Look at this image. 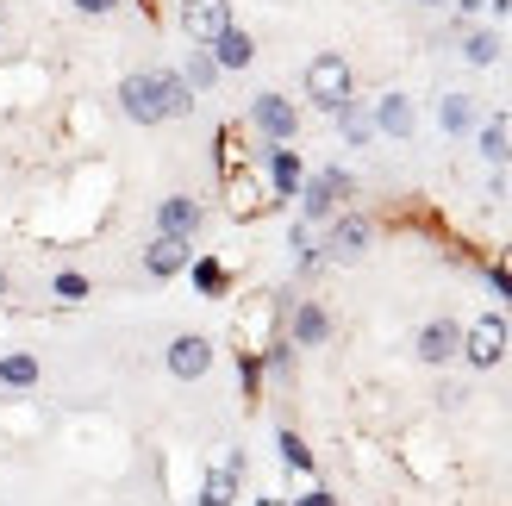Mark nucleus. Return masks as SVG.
Returning <instances> with one entry per match:
<instances>
[{
	"mask_svg": "<svg viewBox=\"0 0 512 506\" xmlns=\"http://www.w3.org/2000/svg\"><path fill=\"white\" fill-rule=\"evenodd\" d=\"M119 113L132 125H163L194 113V88L182 82V69H132L119 82Z\"/></svg>",
	"mask_w": 512,
	"mask_h": 506,
	"instance_id": "obj_1",
	"label": "nucleus"
},
{
	"mask_svg": "<svg viewBox=\"0 0 512 506\" xmlns=\"http://www.w3.org/2000/svg\"><path fill=\"white\" fill-rule=\"evenodd\" d=\"M294 200H300V219H306V225H325L331 213L344 207V200H356V175L338 169V163H325V169H313V175L300 182Z\"/></svg>",
	"mask_w": 512,
	"mask_h": 506,
	"instance_id": "obj_2",
	"label": "nucleus"
},
{
	"mask_svg": "<svg viewBox=\"0 0 512 506\" xmlns=\"http://www.w3.org/2000/svg\"><path fill=\"white\" fill-rule=\"evenodd\" d=\"M506 350H512V319H506V313H475V319L463 325V363H469V369L506 363Z\"/></svg>",
	"mask_w": 512,
	"mask_h": 506,
	"instance_id": "obj_3",
	"label": "nucleus"
},
{
	"mask_svg": "<svg viewBox=\"0 0 512 506\" xmlns=\"http://www.w3.org/2000/svg\"><path fill=\"white\" fill-rule=\"evenodd\" d=\"M350 88H356V75H350V63L338 50H319V57L306 63V100H313L319 113H338L350 100Z\"/></svg>",
	"mask_w": 512,
	"mask_h": 506,
	"instance_id": "obj_4",
	"label": "nucleus"
},
{
	"mask_svg": "<svg viewBox=\"0 0 512 506\" xmlns=\"http://www.w3.org/2000/svg\"><path fill=\"white\" fill-rule=\"evenodd\" d=\"M369 244H375V219L369 213H331V232H325L319 257H331V263H363Z\"/></svg>",
	"mask_w": 512,
	"mask_h": 506,
	"instance_id": "obj_5",
	"label": "nucleus"
},
{
	"mask_svg": "<svg viewBox=\"0 0 512 506\" xmlns=\"http://www.w3.org/2000/svg\"><path fill=\"white\" fill-rule=\"evenodd\" d=\"M250 125H256V138H263V144H294L300 138V107H294V100L288 94H256L250 100Z\"/></svg>",
	"mask_w": 512,
	"mask_h": 506,
	"instance_id": "obj_6",
	"label": "nucleus"
},
{
	"mask_svg": "<svg viewBox=\"0 0 512 506\" xmlns=\"http://www.w3.org/2000/svg\"><path fill=\"white\" fill-rule=\"evenodd\" d=\"M413 357L425 369H444V363H463V319H425L419 338H413Z\"/></svg>",
	"mask_w": 512,
	"mask_h": 506,
	"instance_id": "obj_7",
	"label": "nucleus"
},
{
	"mask_svg": "<svg viewBox=\"0 0 512 506\" xmlns=\"http://www.w3.org/2000/svg\"><path fill=\"white\" fill-rule=\"evenodd\" d=\"M163 363H169L175 382H200V375L213 369V338L207 332H175L169 350H163Z\"/></svg>",
	"mask_w": 512,
	"mask_h": 506,
	"instance_id": "obj_8",
	"label": "nucleus"
},
{
	"mask_svg": "<svg viewBox=\"0 0 512 506\" xmlns=\"http://www.w3.org/2000/svg\"><path fill=\"white\" fill-rule=\"evenodd\" d=\"M175 19H182V38L188 44H213L225 25H238L232 19V0H182V13H175Z\"/></svg>",
	"mask_w": 512,
	"mask_h": 506,
	"instance_id": "obj_9",
	"label": "nucleus"
},
{
	"mask_svg": "<svg viewBox=\"0 0 512 506\" xmlns=\"http://www.w3.org/2000/svg\"><path fill=\"white\" fill-rule=\"evenodd\" d=\"M263 182L275 200H294L300 182H306V163H300V150L294 144H263Z\"/></svg>",
	"mask_w": 512,
	"mask_h": 506,
	"instance_id": "obj_10",
	"label": "nucleus"
},
{
	"mask_svg": "<svg viewBox=\"0 0 512 506\" xmlns=\"http://www.w3.org/2000/svg\"><path fill=\"white\" fill-rule=\"evenodd\" d=\"M288 344L294 350H319L331 338V313H325V300H288Z\"/></svg>",
	"mask_w": 512,
	"mask_h": 506,
	"instance_id": "obj_11",
	"label": "nucleus"
},
{
	"mask_svg": "<svg viewBox=\"0 0 512 506\" xmlns=\"http://www.w3.org/2000/svg\"><path fill=\"white\" fill-rule=\"evenodd\" d=\"M194 263V238H150L144 244V275L150 282H175Z\"/></svg>",
	"mask_w": 512,
	"mask_h": 506,
	"instance_id": "obj_12",
	"label": "nucleus"
},
{
	"mask_svg": "<svg viewBox=\"0 0 512 506\" xmlns=\"http://www.w3.org/2000/svg\"><path fill=\"white\" fill-rule=\"evenodd\" d=\"M200 225H207V207H200L194 194H169V200H157V238H194Z\"/></svg>",
	"mask_w": 512,
	"mask_h": 506,
	"instance_id": "obj_13",
	"label": "nucleus"
},
{
	"mask_svg": "<svg viewBox=\"0 0 512 506\" xmlns=\"http://www.w3.org/2000/svg\"><path fill=\"white\" fill-rule=\"evenodd\" d=\"M269 200H275V194H269L263 175H250V169H232V175H225V207H232V219H256Z\"/></svg>",
	"mask_w": 512,
	"mask_h": 506,
	"instance_id": "obj_14",
	"label": "nucleus"
},
{
	"mask_svg": "<svg viewBox=\"0 0 512 506\" xmlns=\"http://www.w3.org/2000/svg\"><path fill=\"white\" fill-rule=\"evenodd\" d=\"M238 482H244V450H225V463H213L200 482V506H238Z\"/></svg>",
	"mask_w": 512,
	"mask_h": 506,
	"instance_id": "obj_15",
	"label": "nucleus"
},
{
	"mask_svg": "<svg viewBox=\"0 0 512 506\" xmlns=\"http://www.w3.org/2000/svg\"><path fill=\"white\" fill-rule=\"evenodd\" d=\"M369 113H375V132H381V138H413V132H419V107H413L406 94L369 100Z\"/></svg>",
	"mask_w": 512,
	"mask_h": 506,
	"instance_id": "obj_16",
	"label": "nucleus"
},
{
	"mask_svg": "<svg viewBox=\"0 0 512 506\" xmlns=\"http://www.w3.org/2000/svg\"><path fill=\"white\" fill-rule=\"evenodd\" d=\"M207 50H213L219 75H238V69H250V63H256V38L244 32V25H225V32H219Z\"/></svg>",
	"mask_w": 512,
	"mask_h": 506,
	"instance_id": "obj_17",
	"label": "nucleus"
},
{
	"mask_svg": "<svg viewBox=\"0 0 512 506\" xmlns=\"http://www.w3.org/2000/svg\"><path fill=\"white\" fill-rule=\"evenodd\" d=\"M331 119H338V132H344L350 150H369V144H375V113H369V100H356V94H350Z\"/></svg>",
	"mask_w": 512,
	"mask_h": 506,
	"instance_id": "obj_18",
	"label": "nucleus"
},
{
	"mask_svg": "<svg viewBox=\"0 0 512 506\" xmlns=\"http://www.w3.org/2000/svg\"><path fill=\"white\" fill-rule=\"evenodd\" d=\"M0 388L7 394H32L38 388V357L32 350H0Z\"/></svg>",
	"mask_w": 512,
	"mask_h": 506,
	"instance_id": "obj_19",
	"label": "nucleus"
},
{
	"mask_svg": "<svg viewBox=\"0 0 512 506\" xmlns=\"http://www.w3.org/2000/svg\"><path fill=\"white\" fill-rule=\"evenodd\" d=\"M438 125H444L450 138H475V125H481L475 100H469V94H444V100H438Z\"/></svg>",
	"mask_w": 512,
	"mask_h": 506,
	"instance_id": "obj_20",
	"label": "nucleus"
},
{
	"mask_svg": "<svg viewBox=\"0 0 512 506\" xmlns=\"http://www.w3.org/2000/svg\"><path fill=\"white\" fill-rule=\"evenodd\" d=\"M475 150L488 157L494 169L512 163V119H488V125H475Z\"/></svg>",
	"mask_w": 512,
	"mask_h": 506,
	"instance_id": "obj_21",
	"label": "nucleus"
},
{
	"mask_svg": "<svg viewBox=\"0 0 512 506\" xmlns=\"http://www.w3.org/2000/svg\"><path fill=\"white\" fill-rule=\"evenodd\" d=\"M275 450H281V463H288L294 475H313V463H319V457H313V444H306L294 425H281V432H275Z\"/></svg>",
	"mask_w": 512,
	"mask_h": 506,
	"instance_id": "obj_22",
	"label": "nucleus"
},
{
	"mask_svg": "<svg viewBox=\"0 0 512 506\" xmlns=\"http://www.w3.org/2000/svg\"><path fill=\"white\" fill-rule=\"evenodd\" d=\"M463 57H469L475 69H494V63H500V32H488V25H469V32H463Z\"/></svg>",
	"mask_w": 512,
	"mask_h": 506,
	"instance_id": "obj_23",
	"label": "nucleus"
},
{
	"mask_svg": "<svg viewBox=\"0 0 512 506\" xmlns=\"http://www.w3.org/2000/svg\"><path fill=\"white\" fill-rule=\"evenodd\" d=\"M188 275H194V288L207 294V300H219L225 288H232V269H225L219 257H194V263H188Z\"/></svg>",
	"mask_w": 512,
	"mask_h": 506,
	"instance_id": "obj_24",
	"label": "nucleus"
},
{
	"mask_svg": "<svg viewBox=\"0 0 512 506\" xmlns=\"http://www.w3.org/2000/svg\"><path fill=\"white\" fill-rule=\"evenodd\" d=\"M182 82H188L194 94H207V88L219 82V63H213V50H207V44H194V50H188V63H182Z\"/></svg>",
	"mask_w": 512,
	"mask_h": 506,
	"instance_id": "obj_25",
	"label": "nucleus"
},
{
	"mask_svg": "<svg viewBox=\"0 0 512 506\" xmlns=\"http://www.w3.org/2000/svg\"><path fill=\"white\" fill-rule=\"evenodd\" d=\"M263 382H269V369H263V350H238V388H244V400H250V407L263 400Z\"/></svg>",
	"mask_w": 512,
	"mask_h": 506,
	"instance_id": "obj_26",
	"label": "nucleus"
},
{
	"mask_svg": "<svg viewBox=\"0 0 512 506\" xmlns=\"http://www.w3.org/2000/svg\"><path fill=\"white\" fill-rule=\"evenodd\" d=\"M288 250H294V269H300V275H313V269H319V238H313V225H306V219L288 232Z\"/></svg>",
	"mask_w": 512,
	"mask_h": 506,
	"instance_id": "obj_27",
	"label": "nucleus"
},
{
	"mask_svg": "<svg viewBox=\"0 0 512 506\" xmlns=\"http://www.w3.org/2000/svg\"><path fill=\"white\" fill-rule=\"evenodd\" d=\"M50 294H57L63 307H82V300L94 294V282H88L82 269H57V282H50Z\"/></svg>",
	"mask_w": 512,
	"mask_h": 506,
	"instance_id": "obj_28",
	"label": "nucleus"
},
{
	"mask_svg": "<svg viewBox=\"0 0 512 506\" xmlns=\"http://www.w3.org/2000/svg\"><path fill=\"white\" fill-rule=\"evenodd\" d=\"M263 369L275 375V382H288V375H294V344L288 338H269L263 344Z\"/></svg>",
	"mask_w": 512,
	"mask_h": 506,
	"instance_id": "obj_29",
	"label": "nucleus"
},
{
	"mask_svg": "<svg viewBox=\"0 0 512 506\" xmlns=\"http://www.w3.org/2000/svg\"><path fill=\"white\" fill-rule=\"evenodd\" d=\"M481 275H488V288H494V294L506 300V307H512V269H506V263H488Z\"/></svg>",
	"mask_w": 512,
	"mask_h": 506,
	"instance_id": "obj_30",
	"label": "nucleus"
},
{
	"mask_svg": "<svg viewBox=\"0 0 512 506\" xmlns=\"http://www.w3.org/2000/svg\"><path fill=\"white\" fill-rule=\"evenodd\" d=\"M294 506H344V500H338V494H331V488H306V494H300Z\"/></svg>",
	"mask_w": 512,
	"mask_h": 506,
	"instance_id": "obj_31",
	"label": "nucleus"
},
{
	"mask_svg": "<svg viewBox=\"0 0 512 506\" xmlns=\"http://www.w3.org/2000/svg\"><path fill=\"white\" fill-rule=\"evenodd\" d=\"M119 7V0H75V13H88V19H107Z\"/></svg>",
	"mask_w": 512,
	"mask_h": 506,
	"instance_id": "obj_32",
	"label": "nucleus"
},
{
	"mask_svg": "<svg viewBox=\"0 0 512 506\" xmlns=\"http://www.w3.org/2000/svg\"><path fill=\"white\" fill-rule=\"evenodd\" d=\"M481 7H488V0H456V19H463V25H469V19H475Z\"/></svg>",
	"mask_w": 512,
	"mask_h": 506,
	"instance_id": "obj_33",
	"label": "nucleus"
},
{
	"mask_svg": "<svg viewBox=\"0 0 512 506\" xmlns=\"http://www.w3.org/2000/svg\"><path fill=\"white\" fill-rule=\"evenodd\" d=\"M7 300H13V269L0 263V307H7Z\"/></svg>",
	"mask_w": 512,
	"mask_h": 506,
	"instance_id": "obj_34",
	"label": "nucleus"
},
{
	"mask_svg": "<svg viewBox=\"0 0 512 506\" xmlns=\"http://www.w3.org/2000/svg\"><path fill=\"white\" fill-rule=\"evenodd\" d=\"M419 7H444V0H419Z\"/></svg>",
	"mask_w": 512,
	"mask_h": 506,
	"instance_id": "obj_35",
	"label": "nucleus"
}]
</instances>
